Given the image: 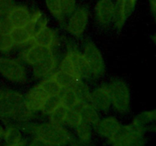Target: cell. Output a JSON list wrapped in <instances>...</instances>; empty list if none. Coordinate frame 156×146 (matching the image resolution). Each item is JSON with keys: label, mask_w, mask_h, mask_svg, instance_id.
Instances as JSON below:
<instances>
[{"label": "cell", "mask_w": 156, "mask_h": 146, "mask_svg": "<svg viewBox=\"0 0 156 146\" xmlns=\"http://www.w3.org/2000/svg\"><path fill=\"white\" fill-rule=\"evenodd\" d=\"M60 105H62V102H61L59 94L48 96L45 101H44L41 112H43L46 115L49 116L55 109H57Z\"/></svg>", "instance_id": "26"}, {"label": "cell", "mask_w": 156, "mask_h": 146, "mask_svg": "<svg viewBox=\"0 0 156 146\" xmlns=\"http://www.w3.org/2000/svg\"><path fill=\"white\" fill-rule=\"evenodd\" d=\"M74 109L77 110L81 114L82 120L87 122L91 126H94L101 119L99 112L94 108L91 103H81L79 102Z\"/></svg>", "instance_id": "17"}, {"label": "cell", "mask_w": 156, "mask_h": 146, "mask_svg": "<svg viewBox=\"0 0 156 146\" xmlns=\"http://www.w3.org/2000/svg\"><path fill=\"white\" fill-rule=\"evenodd\" d=\"M12 27L6 16H0V35L9 34Z\"/></svg>", "instance_id": "34"}, {"label": "cell", "mask_w": 156, "mask_h": 146, "mask_svg": "<svg viewBox=\"0 0 156 146\" xmlns=\"http://www.w3.org/2000/svg\"><path fill=\"white\" fill-rule=\"evenodd\" d=\"M5 128L0 124V139L3 138V136H4V134H5Z\"/></svg>", "instance_id": "38"}, {"label": "cell", "mask_w": 156, "mask_h": 146, "mask_svg": "<svg viewBox=\"0 0 156 146\" xmlns=\"http://www.w3.org/2000/svg\"><path fill=\"white\" fill-rule=\"evenodd\" d=\"M0 74L15 83L24 84L27 81L25 68L16 59L0 57Z\"/></svg>", "instance_id": "3"}, {"label": "cell", "mask_w": 156, "mask_h": 146, "mask_svg": "<svg viewBox=\"0 0 156 146\" xmlns=\"http://www.w3.org/2000/svg\"><path fill=\"white\" fill-rule=\"evenodd\" d=\"M0 146H1V144H0Z\"/></svg>", "instance_id": "42"}, {"label": "cell", "mask_w": 156, "mask_h": 146, "mask_svg": "<svg viewBox=\"0 0 156 146\" xmlns=\"http://www.w3.org/2000/svg\"><path fill=\"white\" fill-rule=\"evenodd\" d=\"M136 3V0H117L113 21L119 30H121L127 18L133 12Z\"/></svg>", "instance_id": "8"}, {"label": "cell", "mask_w": 156, "mask_h": 146, "mask_svg": "<svg viewBox=\"0 0 156 146\" xmlns=\"http://www.w3.org/2000/svg\"><path fill=\"white\" fill-rule=\"evenodd\" d=\"M14 6L12 0H0V16H7Z\"/></svg>", "instance_id": "33"}, {"label": "cell", "mask_w": 156, "mask_h": 146, "mask_svg": "<svg viewBox=\"0 0 156 146\" xmlns=\"http://www.w3.org/2000/svg\"><path fill=\"white\" fill-rule=\"evenodd\" d=\"M115 4L113 0H98L95 5V18L100 25H108L114 21Z\"/></svg>", "instance_id": "9"}, {"label": "cell", "mask_w": 156, "mask_h": 146, "mask_svg": "<svg viewBox=\"0 0 156 146\" xmlns=\"http://www.w3.org/2000/svg\"><path fill=\"white\" fill-rule=\"evenodd\" d=\"M6 17L12 28L25 27L31 18V12L26 6L15 5Z\"/></svg>", "instance_id": "12"}, {"label": "cell", "mask_w": 156, "mask_h": 146, "mask_svg": "<svg viewBox=\"0 0 156 146\" xmlns=\"http://www.w3.org/2000/svg\"><path fill=\"white\" fill-rule=\"evenodd\" d=\"M5 92V91H4V90L2 89H0V100H1L2 99V97H4Z\"/></svg>", "instance_id": "40"}, {"label": "cell", "mask_w": 156, "mask_h": 146, "mask_svg": "<svg viewBox=\"0 0 156 146\" xmlns=\"http://www.w3.org/2000/svg\"><path fill=\"white\" fill-rule=\"evenodd\" d=\"M88 21V11L84 6L79 7L69 17L66 30L73 36L80 37L86 29Z\"/></svg>", "instance_id": "5"}, {"label": "cell", "mask_w": 156, "mask_h": 146, "mask_svg": "<svg viewBox=\"0 0 156 146\" xmlns=\"http://www.w3.org/2000/svg\"><path fill=\"white\" fill-rule=\"evenodd\" d=\"M59 97H60L62 104L69 109H74L75 106L79 103L73 88L62 89L59 94Z\"/></svg>", "instance_id": "24"}, {"label": "cell", "mask_w": 156, "mask_h": 146, "mask_svg": "<svg viewBox=\"0 0 156 146\" xmlns=\"http://www.w3.org/2000/svg\"><path fill=\"white\" fill-rule=\"evenodd\" d=\"M109 146H120V145L117 144H116V143H114V144H110Z\"/></svg>", "instance_id": "41"}, {"label": "cell", "mask_w": 156, "mask_h": 146, "mask_svg": "<svg viewBox=\"0 0 156 146\" xmlns=\"http://www.w3.org/2000/svg\"><path fill=\"white\" fill-rule=\"evenodd\" d=\"M73 130L78 141L85 144L91 143L94 130H93V126L91 124L83 120Z\"/></svg>", "instance_id": "19"}, {"label": "cell", "mask_w": 156, "mask_h": 146, "mask_svg": "<svg viewBox=\"0 0 156 146\" xmlns=\"http://www.w3.org/2000/svg\"><path fill=\"white\" fill-rule=\"evenodd\" d=\"M27 144H28V141L24 139V138H23L21 141H18V142L15 143V144H5V146H27Z\"/></svg>", "instance_id": "37"}, {"label": "cell", "mask_w": 156, "mask_h": 146, "mask_svg": "<svg viewBox=\"0 0 156 146\" xmlns=\"http://www.w3.org/2000/svg\"><path fill=\"white\" fill-rule=\"evenodd\" d=\"M57 61L54 55L49 56L47 59L41 61L33 65V74L37 78H44L51 75L56 67Z\"/></svg>", "instance_id": "14"}, {"label": "cell", "mask_w": 156, "mask_h": 146, "mask_svg": "<svg viewBox=\"0 0 156 146\" xmlns=\"http://www.w3.org/2000/svg\"><path fill=\"white\" fill-rule=\"evenodd\" d=\"M48 94L39 85L30 88L24 97V103L27 109L33 113L41 111L44 101Z\"/></svg>", "instance_id": "7"}, {"label": "cell", "mask_w": 156, "mask_h": 146, "mask_svg": "<svg viewBox=\"0 0 156 146\" xmlns=\"http://www.w3.org/2000/svg\"><path fill=\"white\" fill-rule=\"evenodd\" d=\"M82 121L83 120L81 114L76 109H69L67 113L64 126H66L67 128L75 129Z\"/></svg>", "instance_id": "28"}, {"label": "cell", "mask_w": 156, "mask_h": 146, "mask_svg": "<svg viewBox=\"0 0 156 146\" xmlns=\"http://www.w3.org/2000/svg\"><path fill=\"white\" fill-rule=\"evenodd\" d=\"M18 126L23 133L41 138L50 146H68L76 140L66 126L50 121L37 124L27 122Z\"/></svg>", "instance_id": "1"}, {"label": "cell", "mask_w": 156, "mask_h": 146, "mask_svg": "<svg viewBox=\"0 0 156 146\" xmlns=\"http://www.w3.org/2000/svg\"><path fill=\"white\" fill-rule=\"evenodd\" d=\"M59 69L68 73V74L74 76L76 78L82 79L80 76H79V73H78L74 61H73V58H72L71 55H70L69 52H67L65 57L61 61L60 65H59Z\"/></svg>", "instance_id": "25"}, {"label": "cell", "mask_w": 156, "mask_h": 146, "mask_svg": "<svg viewBox=\"0 0 156 146\" xmlns=\"http://www.w3.org/2000/svg\"><path fill=\"white\" fill-rule=\"evenodd\" d=\"M15 47L9 34L0 35V51L9 52Z\"/></svg>", "instance_id": "32"}, {"label": "cell", "mask_w": 156, "mask_h": 146, "mask_svg": "<svg viewBox=\"0 0 156 146\" xmlns=\"http://www.w3.org/2000/svg\"><path fill=\"white\" fill-rule=\"evenodd\" d=\"M52 55H53V48L37 44H32L23 53L22 58L26 63L30 65H34L35 64L47 59Z\"/></svg>", "instance_id": "11"}, {"label": "cell", "mask_w": 156, "mask_h": 146, "mask_svg": "<svg viewBox=\"0 0 156 146\" xmlns=\"http://www.w3.org/2000/svg\"><path fill=\"white\" fill-rule=\"evenodd\" d=\"M50 77L52 78L59 85V87L62 89L72 88L75 84V82H76V80H78V78H76V77L60 69L54 71Z\"/></svg>", "instance_id": "22"}, {"label": "cell", "mask_w": 156, "mask_h": 146, "mask_svg": "<svg viewBox=\"0 0 156 146\" xmlns=\"http://www.w3.org/2000/svg\"><path fill=\"white\" fill-rule=\"evenodd\" d=\"M111 98V106L117 113H128L130 110V92L124 81L114 79L108 85Z\"/></svg>", "instance_id": "2"}, {"label": "cell", "mask_w": 156, "mask_h": 146, "mask_svg": "<svg viewBox=\"0 0 156 146\" xmlns=\"http://www.w3.org/2000/svg\"><path fill=\"white\" fill-rule=\"evenodd\" d=\"M132 123L147 134L156 135V109L140 113L134 117Z\"/></svg>", "instance_id": "13"}, {"label": "cell", "mask_w": 156, "mask_h": 146, "mask_svg": "<svg viewBox=\"0 0 156 146\" xmlns=\"http://www.w3.org/2000/svg\"><path fill=\"white\" fill-rule=\"evenodd\" d=\"M60 9L62 21H64L65 18H69L76 9V0H60Z\"/></svg>", "instance_id": "30"}, {"label": "cell", "mask_w": 156, "mask_h": 146, "mask_svg": "<svg viewBox=\"0 0 156 146\" xmlns=\"http://www.w3.org/2000/svg\"><path fill=\"white\" fill-rule=\"evenodd\" d=\"M84 56L91 67L92 75L101 77L105 74V63L101 53L97 46L90 40H87L84 44Z\"/></svg>", "instance_id": "4"}, {"label": "cell", "mask_w": 156, "mask_h": 146, "mask_svg": "<svg viewBox=\"0 0 156 146\" xmlns=\"http://www.w3.org/2000/svg\"><path fill=\"white\" fill-rule=\"evenodd\" d=\"M47 9L53 17L56 18L61 24L63 23L61 15L60 9V0H46Z\"/></svg>", "instance_id": "31"}, {"label": "cell", "mask_w": 156, "mask_h": 146, "mask_svg": "<svg viewBox=\"0 0 156 146\" xmlns=\"http://www.w3.org/2000/svg\"><path fill=\"white\" fill-rule=\"evenodd\" d=\"M149 2H150L151 6H152V10H156V0H149Z\"/></svg>", "instance_id": "39"}, {"label": "cell", "mask_w": 156, "mask_h": 146, "mask_svg": "<svg viewBox=\"0 0 156 146\" xmlns=\"http://www.w3.org/2000/svg\"><path fill=\"white\" fill-rule=\"evenodd\" d=\"M68 110L69 109H67L66 106L62 104L60 105L57 109H55L52 113L49 115V121L64 126Z\"/></svg>", "instance_id": "29"}, {"label": "cell", "mask_w": 156, "mask_h": 146, "mask_svg": "<svg viewBox=\"0 0 156 146\" xmlns=\"http://www.w3.org/2000/svg\"><path fill=\"white\" fill-rule=\"evenodd\" d=\"M121 126L120 122L116 117L110 116L100 119L93 126V130L98 136L108 141L117 133Z\"/></svg>", "instance_id": "6"}, {"label": "cell", "mask_w": 156, "mask_h": 146, "mask_svg": "<svg viewBox=\"0 0 156 146\" xmlns=\"http://www.w3.org/2000/svg\"><path fill=\"white\" fill-rule=\"evenodd\" d=\"M24 138L23 137V132H21V129L18 125L9 124L7 125L5 131L4 139L5 144H12L21 141Z\"/></svg>", "instance_id": "21"}, {"label": "cell", "mask_w": 156, "mask_h": 146, "mask_svg": "<svg viewBox=\"0 0 156 146\" xmlns=\"http://www.w3.org/2000/svg\"><path fill=\"white\" fill-rule=\"evenodd\" d=\"M76 94L79 102L81 103H91V91L88 85L82 81V79H78L73 86L72 87Z\"/></svg>", "instance_id": "23"}, {"label": "cell", "mask_w": 156, "mask_h": 146, "mask_svg": "<svg viewBox=\"0 0 156 146\" xmlns=\"http://www.w3.org/2000/svg\"><path fill=\"white\" fill-rule=\"evenodd\" d=\"M39 85L48 94V96L58 95L60 94L61 91H62V88L59 87V85L50 77L41 81Z\"/></svg>", "instance_id": "27"}, {"label": "cell", "mask_w": 156, "mask_h": 146, "mask_svg": "<svg viewBox=\"0 0 156 146\" xmlns=\"http://www.w3.org/2000/svg\"><path fill=\"white\" fill-rule=\"evenodd\" d=\"M9 36L15 46L28 43L32 39L31 35L25 27H13L9 33Z\"/></svg>", "instance_id": "20"}, {"label": "cell", "mask_w": 156, "mask_h": 146, "mask_svg": "<svg viewBox=\"0 0 156 146\" xmlns=\"http://www.w3.org/2000/svg\"><path fill=\"white\" fill-rule=\"evenodd\" d=\"M30 43L53 48L57 43V35L53 29L47 27L36 36L32 37Z\"/></svg>", "instance_id": "18"}, {"label": "cell", "mask_w": 156, "mask_h": 146, "mask_svg": "<svg viewBox=\"0 0 156 146\" xmlns=\"http://www.w3.org/2000/svg\"><path fill=\"white\" fill-rule=\"evenodd\" d=\"M90 102L98 112H107L111 106V98L108 85H102L91 93Z\"/></svg>", "instance_id": "10"}, {"label": "cell", "mask_w": 156, "mask_h": 146, "mask_svg": "<svg viewBox=\"0 0 156 146\" xmlns=\"http://www.w3.org/2000/svg\"><path fill=\"white\" fill-rule=\"evenodd\" d=\"M27 146H50L48 143L44 141L41 138L37 137H32L30 141H28Z\"/></svg>", "instance_id": "35"}, {"label": "cell", "mask_w": 156, "mask_h": 146, "mask_svg": "<svg viewBox=\"0 0 156 146\" xmlns=\"http://www.w3.org/2000/svg\"><path fill=\"white\" fill-rule=\"evenodd\" d=\"M68 146H94L91 143L89 144H85V143H82L81 141H78V140H75L70 144H69Z\"/></svg>", "instance_id": "36"}, {"label": "cell", "mask_w": 156, "mask_h": 146, "mask_svg": "<svg viewBox=\"0 0 156 146\" xmlns=\"http://www.w3.org/2000/svg\"><path fill=\"white\" fill-rule=\"evenodd\" d=\"M68 52L70 53L74 61L76 69L81 78H87L91 77L92 75L91 67L84 55L77 50H72V49H70Z\"/></svg>", "instance_id": "15"}, {"label": "cell", "mask_w": 156, "mask_h": 146, "mask_svg": "<svg viewBox=\"0 0 156 146\" xmlns=\"http://www.w3.org/2000/svg\"><path fill=\"white\" fill-rule=\"evenodd\" d=\"M47 27V18L44 14L40 11H37L31 14L30 21L25 26V28L30 33L32 37L36 36L41 30Z\"/></svg>", "instance_id": "16"}]
</instances>
